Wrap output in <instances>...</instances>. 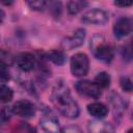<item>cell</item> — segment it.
<instances>
[{
  "mask_svg": "<svg viewBox=\"0 0 133 133\" xmlns=\"http://www.w3.org/2000/svg\"><path fill=\"white\" fill-rule=\"evenodd\" d=\"M51 100L54 106L62 115L69 118H76L79 115V106L73 99L68 85L63 81H58L53 87Z\"/></svg>",
  "mask_w": 133,
  "mask_h": 133,
  "instance_id": "1",
  "label": "cell"
},
{
  "mask_svg": "<svg viewBox=\"0 0 133 133\" xmlns=\"http://www.w3.org/2000/svg\"><path fill=\"white\" fill-rule=\"evenodd\" d=\"M92 48L94 55L101 61L104 62H110L113 58V50L112 48L105 43L103 36L96 35L90 44Z\"/></svg>",
  "mask_w": 133,
  "mask_h": 133,
  "instance_id": "2",
  "label": "cell"
},
{
  "mask_svg": "<svg viewBox=\"0 0 133 133\" xmlns=\"http://www.w3.org/2000/svg\"><path fill=\"white\" fill-rule=\"evenodd\" d=\"M89 69V60L86 54L76 53L71 58V72L76 77L85 76Z\"/></svg>",
  "mask_w": 133,
  "mask_h": 133,
  "instance_id": "3",
  "label": "cell"
},
{
  "mask_svg": "<svg viewBox=\"0 0 133 133\" xmlns=\"http://www.w3.org/2000/svg\"><path fill=\"white\" fill-rule=\"evenodd\" d=\"M82 22L86 24H92V25H104L109 20V15L107 11L100 9V8H94L88 11H86L82 17Z\"/></svg>",
  "mask_w": 133,
  "mask_h": 133,
  "instance_id": "4",
  "label": "cell"
},
{
  "mask_svg": "<svg viewBox=\"0 0 133 133\" xmlns=\"http://www.w3.org/2000/svg\"><path fill=\"white\" fill-rule=\"evenodd\" d=\"M77 91L80 95L89 97V98H94V99H99L101 96V89L100 87L91 81L88 80H80L76 83L75 85Z\"/></svg>",
  "mask_w": 133,
  "mask_h": 133,
  "instance_id": "5",
  "label": "cell"
},
{
  "mask_svg": "<svg viewBox=\"0 0 133 133\" xmlns=\"http://www.w3.org/2000/svg\"><path fill=\"white\" fill-rule=\"evenodd\" d=\"M11 111L21 117L29 118L35 114V106L28 100H20L14 104Z\"/></svg>",
  "mask_w": 133,
  "mask_h": 133,
  "instance_id": "6",
  "label": "cell"
},
{
  "mask_svg": "<svg viewBox=\"0 0 133 133\" xmlns=\"http://www.w3.org/2000/svg\"><path fill=\"white\" fill-rule=\"evenodd\" d=\"M85 38V30L82 28L77 29L71 36H66L61 42V47L64 50H72L81 46Z\"/></svg>",
  "mask_w": 133,
  "mask_h": 133,
  "instance_id": "7",
  "label": "cell"
},
{
  "mask_svg": "<svg viewBox=\"0 0 133 133\" xmlns=\"http://www.w3.org/2000/svg\"><path fill=\"white\" fill-rule=\"evenodd\" d=\"M41 127L46 133H61L59 122L54 114L51 112H46L41 118Z\"/></svg>",
  "mask_w": 133,
  "mask_h": 133,
  "instance_id": "8",
  "label": "cell"
},
{
  "mask_svg": "<svg viewBox=\"0 0 133 133\" xmlns=\"http://www.w3.org/2000/svg\"><path fill=\"white\" fill-rule=\"evenodd\" d=\"M132 31V22L129 18H119L113 26L114 35L118 38L129 35Z\"/></svg>",
  "mask_w": 133,
  "mask_h": 133,
  "instance_id": "9",
  "label": "cell"
},
{
  "mask_svg": "<svg viewBox=\"0 0 133 133\" xmlns=\"http://www.w3.org/2000/svg\"><path fill=\"white\" fill-rule=\"evenodd\" d=\"M15 59H16V62L19 66V69L24 72L32 71L35 66V57L31 53H28V52L21 53Z\"/></svg>",
  "mask_w": 133,
  "mask_h": 133,
  "instance_id": "10",
  "label": "cell"
},
{
  "mask_svg": "<svg viewBox=\"0 0 133 133\" xmlns=\"http://www.w3.org/2000/svg\"><path fill=\"white\" fill-rule=\"evenodd\" d=\"M87 111L91 116H94L96 118H103L107 115L108 108L103 103L94 102V103H91L87 106Z\"/></svg>",
  "mask_w": 133,
  "mask_h": 133,
  "instance_id": "11",
  "label": "cell"
},
{
  "mask_svg": "<svg viewBox=\"0 0 133 133\" xmlns=\"http://www.w3.org/2000/svg\"><path fill=\"white\" fill-rule=\"evenodd\" d=\"M89 133H115L114 128L107 122H91L88 126Z\"/></svg>",
  "mask_w": 133,
  "mask_h": 133,
  "instance_id": "12",
  "label": "cell"
},
{
  "mask_svg": "<svg viewBox=\"0 0 133 133\" xmlns=\"http://www.w3.org/2000/svg\"><path fill=\"white\" fill-rule=\"evenodd\" d=\"M47 57L49 60H51L53 63H55L57 65H62L66 60V56H65L64 52L61 50H51L48 53Z\"/></svg>",
  "mask_w": 133,
  "mask_h": 133,
  "instance_id": "13",
  "label": "cell"
},
{
  "mask_svg": "<svg viewBox=\"0 0 133 133\" xmlns=\"http://www.w3.org/2000/svg\"><path fill=\"white\" fill-rule=\"evenodd\" d=\"M15 61V57L14 55L4 49H0V65L2 66H10Z\"/></svg>",
  "mask_w": 133,
  "mask_h": 133,
  "instance_id": "14",
  "label": "cell"
},
{
  "mask_svg": "<svg viewBox=\"0 0 133 133\" xmlns=\"http://www.w3.org/2000/svg\"><path fill=\"white\" fill-rule=\"evenodd\" d=\"M111 79L109 74H107L106 72H101L99 73L96 78H95V83L99 86V87H103V88H107L110 85Z\"/></svg>",
  "mask_w": 133,
  "mask_h": 133,
  "instance_id": "15",
  "label": "cell"
},
{
  "mask_svg": "<svg viewBox=\"0 0 133 133\" xmlns=\"http://www.w3.org/2000/svg\"><path fill=\"white\" fill-rule=\"evenodd\" d=\"M12 97H14L12 89L5 84H0V102L8 103L11 101Z\"/></svg>",
  "mask_w": 133,
  "mask_h": 133,
  "instance_id": "16",
  "label": "cell"
},
{
  "mask_svg": "<svg viewBox=\"0 0 133 133\" xmlns=\"http://www.w3.org/2000/svg\"><path fill=\"white\" fill-rule=\"evenodd\" d=\"M86 5H87V2H83V1H70L66 4V9H68V11L71 15H77Z\"/></svg>",
  "mask_w": 133,
  "mask_h": 133,
  "instance_id": "17",
  "label": "cell"
},
{
  "mask_svg": "<svg viewBox=\"0 0 133 133\" xmlns=\"http://www.w3.org/2000/svg\"><path fill=\"white\" fill-rule=\"evenodd\" d=\"M110 102H111V104H112V106L116 112H123L126 109V104L124 103L123 99L117 94H114V92L111 94Z\"/></svg>",
  "mask_w": 133,
  "mask_h": 133,
  "instance_id": "18",
  "label": "cell"
},
{
  "mask_svg": "<svg viewBox=\"0 0 133 133\" xmlns=\"http://www.w3.org/2000/svg\"><path fill=\"white\" fill-rule=\"evenodd\" d=\"M46 8H50V11L54 16H59V14L61 11V3L60 2H56V1L47 2V7Z\"/></svg>",
  "mask_w": 133,
  "mask_h": 133,
  "instance_id": "19",
  "label": "cell"
},
{
  "mask_svg": "<svg viewBox=\"0 0 133 133\" xmlns=\"http://www.w3.org/2000/svg\"><path fill=\"white\" fill-rule=\"evenodd\" d=\"M119 84H121V87L125 91H127V92L132 91V81L129 77H122L119 79Z\"/></svg>",
  "mask_w": 133,
  "mask_h": 133,
  "instance_id": "20",
  "label": "cell"
},
{
  "mask_svg": "<svg viewBox=\"0 0 133 133\" xmlns=\"http://www.w3.org/2000/svg\"><path fill=\"white\" fill-rule=\"evenodd\" d=\"M28 5L34 9V10H44L47 7V2L46 1H29Z\"/></svg>",
  "mask_w": 133,
  "mask_h": 133,
  "instance_id": "21",
  "label": "cell"
},
{
  "mask_svg": "<svg viewBox=\"0 0 133 133\" xmlns=\"http://www.w3.org/2000/svg\"><path fill=\"white\" fill-rule=\"evenodd\" d=\"M9 80V73L7 71V68L0 65V82H7Z\"/></svg>",
  "mask_w": 133,
  "mask_h": 133,
  "instance_id": "22",
  "label": "cell"
},
{
  "mask_svg": "<svg viewBox=\"0 0 133 133\" xmlns=\"http://www.w3.org/2000/svg\"><path fill=\"white\" fill-rule=\"evenodd\" d=\"M61 133H83V132L79 127H77L75 125H71V126L64 127L61 130Z\"/></svg>",
  "mask_w": 133,
  "mask_h": 133,
  "instance_id": "23",
  "label": "cell"
},
{
  "mask_svg": "<svg viewBox=\"0 0 133 133\" xmlns=\"http://www.w3.org/2000/svg\"><path fill=\"white\" fill-rule=\"evenodd\" d=\"M19 133H35V129L30 127L28 124H21L19 128Z\"/></svg>",
  "mask_w": 133,
  "mask_h": 133,
  "instance_id": "24",
  "label": "cell"
},
{
  "mask_svg": "<svg viewBox=\"0 0 133 133\" xmlns=\"http://www.w3.org/2000/svg\"><path fill=\"white\" fill-rule=\"evenodd\" d=\"M114 4H115L116 6L126 7V6H130V5H132V1H114Z\"/></svg>",
  "mask_w": 133,
  "mask_h": 133,
  "instance_id": "25",
  "label": "cell"
},
{
  "mask_svg": "<svg viewBox=\"0 0 133 133\" xmlns=\"http://www.w3.org/2000/svg\"><path fill=\"white\" fill-rule=\"evenodd\" d=\"M4 17H5V14H4V11L0 8V22H2V21H3Z\"/></svg>",
  "mask_w": 133,
  "mask_h": 133,
  "instance_id": "26",
  "label": "cell"
},
{
  "mask_svg": "<svg viewBox=\"0 0 133 133\" xmlns=\"http://www.w3.org/2000/svg\"><path fill=\"white\" fill-rule=\"evenodd\" d=\"M132 132H133V130H132V129H129V130L127 131V133H132Z\"/></svg>",
  "mask_w": 133,
  "mask_h": 133,
  "instance_id": "27",
  "label": "cell"
}]
</instances>
